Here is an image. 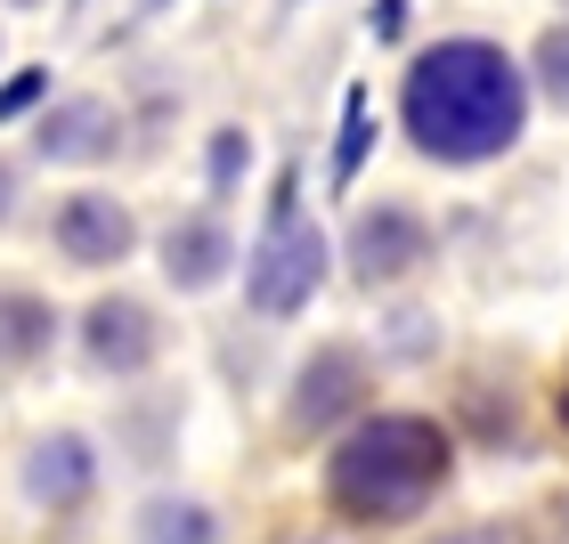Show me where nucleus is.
<instances>
[{"label":"nucleus","mask_w":569,"mask_h":544,"mask_svg":"<svg viewBox=\"0 0 569 544\" xmlns=\"http://www.w3.org/2000/svg\"><path fill=\"white\" fill-rule=\"evenodd\" d=\"M407 139L431 163H488L521 147L529 131V82L497 41H431L399 82Z\"/></svg>","instance_id":"1"},{"label":"nucleus","mask_w":569,"mask_h":544,"mask_svg":"<svg viewBox=\"0 0 569 544\" xmlns=\"http://www.w3.org/2000/svg\"><path fill=\"white\" fill-rule=\"evenodd\" d=\"M448 431L431 414H367L326 463V496L350 512V521H416V512L448 487Z\"/></svg>","instance_id":"2"},{"label":"nucleus","mask_w":569,"mask_h":544,"mask_svg":"<svg viewBox=\"0 0 569 544\" xmlns=\"http://www.w3.org/2000/svg\"><path fill=\"white\" fill-rule=\"evenodd\" d=\"M318 284H326V228L293 212V188H277L269 236L252 244V261H244V293H252L261 318H293V309H309Z\"/></svg>","instance_id":"3"},{"label":"nucleus","mask_w":569,"mask_h":544,"mask_svg":"<svg viewBox=\"0 0 569 544\" xmlns=\"http://www.w3.org/2000/svg\"><path fill=\"white\" fill-rule=\"evenodd\" d=\"M367 399H375L367 357H358L350 342H326V350L301 366V382H293V406H284V423H293V431H326V423H342V414H350V406H367Z\"/></svg>","instance_id":"4"},{"label":"nucleus","mask_w":569,"mask_h":544,"mask_svg":"<svg viewBox=\"0 0 569 544\" xmlns=\"http://www.w3.org/2000/svg\"><path fill=\"white\" fill-rule=\"evenodd\" d=\"M431 252V228L407 212V203H375V212H358V228H350V276L358 284H391V276H407Z\"/></svg>","instance_id":"5"},{"label":"nucleus","mask_w":569,"mask_h":544,"mask_svg":"<svg viewBox=\"0 0 569 544\" xmlns=\"http://www.w3.org/2000/svg\"><path fill=\"white\" fill-rule=\"evenodd\" d=\"M58 244H66V261H82V269H114L122 252L139 244V228L114 195H66L58 203Z\"/></svg>","instance_id":"6"},{"label":"nucleus","mask_w":569,"mask_h":544,"mask_svg":"<svg viewBox=\"0 0 569 544\" xmlns=\"http://www.w3.org/2000/svg\"><path fill=\"white\" fill-rule=\"evenodd\" d=\"M82 342H90V366H107V374H139L147 357H154V318L139 301H90V318H82Z\"/></svg>","instance_id":"7"},{"label":"nucleus","mask_w":569,"mask_h":544,"mask_svg":"<svg viewBox=\"0 0 569 544\" xmlns=\"http://www.w3.org/2000/svg\"><path fill=\"white\" fill-rule=\"evenodd\" d=\"M114 139H122V122L107 98H66L41 122V154H58V163H98V154H114Z\"/></svg>","instance_id":"8"},{"label":"nucleus","mask_w":569,"mask_h":544,"mask_svg":"<svg viewBox=\"0 0 569 544\" xmlns=\"http://www.w3.org/2000/svg\"><path fill=\"white\" fill-rule=\"evenodd\" d=\"M228 252H237V244H228V228L196 212V220H179L171 236H163V269H171V284L203 293V284H220V276H228Z\"/></svg>","instance_id":"9"},{"label":"nucleus","mask_w":569,"mask_h":544,"mask_svg":"<svg viewBox=\"0 0 569 544\" xmlns=\"http://www.w3.org/2000/svg\"><path fill=\"white\" fill-rule=\"evenodd\" d=\"M58 342V309L41 293H0V366H33Z\"/></svg>","instance_id":"10"},{"label":"nucleus","mask_w":569,"mask_h":544,"mask_svg":"<svg viewBox=\"0 0 569 544\" xmlns=\"http://www.w3.org/2000/svg\"><path fill=\"white\" fill-rule=\"evenodd\" d=\"M24 487H33L41 504H73L90 487V447L82 439H41L33 447V472H24Z\"/></svg>","instance_id":"11"},{"label":"nucleus","mask_w":569,"mask_h":544,"mask_svg":"<svg viewBox=\"0 0 569 544\" xmlns=\"http://www.w3.org/2000/svg\"><path fill=\"white\" fill-rule=\"evenodd\" d=\"M220 536V521L203 504H179V496H154L147 512H139V544H212Z\"/></svg>","instance_id":"12"},{"label":"nucleus","mask_w":569,"mask_h":544,"mask_svg":"<svg viewBox=\"0 0 569 544\" xmlns=\"http://www.w3.org/2000/svg\"><path fill=\"white\" fill-rule=\"evenodd\" d=\"M367 147H375V107H367V90H350L342 98V147H333V188H350V179H358Z\"/></svg>","instance_id":"13"},{"label":"nucleus","mask_w":569,"mask_h":544,"mask_svg":"<svg viewBox=\"0 0 569 544\" xmlns=\"http://www.w3.org/2000/svg\"><path fill=\"white\" fill-rule=\"evenodd\" d=\"M537 90L553 98V107H569V24H546V33H537Z\"/></svg>","instance_id":"14"},{"label":"nucleus","mask_w":569,"mask_h":544,"mask_svg":"<svg viewBox=\"0 0 569 544\" xmlns=\"http://www.w3.org/2000/svg\"><path fill=\"white\" fill-rule=\"evenodd\" d=\"M49 98V66H24V73H9V82H0V122H17L24 107H41Z\"/></svg>","instance_id":"15"},{"label":"nucleus","mask_w":569,"mask_h":544,"mask_svg":"<svg viewBox=\"0 0 569 544\" xmlns=\"http://www.w3.org/2000/svg\"><path fill=\"white\" fill-rule=\"evenodd\" d=\"M237 171H244V131H220L212 139V188H237Z\"/></svg>","instance_id":"16"},{"label":"nucleus","mask_w":569,"mask_h":544,"mask_svg":"<svg viewBox=\"0 0 569 544\" xmlns=\"http://www.w3.org/2000/svg\"><path fill=\"white\" fill-rule=\"evenodd\" d=\"M399 24H407V0H375V33L399 41Z\"/></svg>","instance_id":"17"},{"label":"nucleus","mask_w":569,"mask_h":544,"mask_svg":"<svg viewBox=\"0 0 569 544\" xmlns=\"http://www.w3.org/2000/svg\"><path fill=\"white\" fill-rule=\"evenodd\" d=\"M9 195H17V179H9V171H0V212H9Z\"/></svg>","instance_id":"18"},{"label":"nucleus","mask_w":569,"mask_h":544,"mask_svg":"<svg viewBox=\"0 0 569 544\" xmlns=\"http://www.w3.org/2000/svg\"><path fill=\"white\" fill-rule=\"evenodd\" d=\"M561 431H569V382H561Z\"/></svg>","instance_id":"19"},{"label":"nucleus","mask_w":569,"mask_h":544,"mask_svg":"<svg viewBox=\"0 0 569 544\" xmlns=\"http://www.w3.org/2000/svg\"><path fill=\"white\" fill-rule=\"evenodd\" d=\"M17 9H33V0H17Z\"/></svg>","instance_id":"20"}]
</instances>
